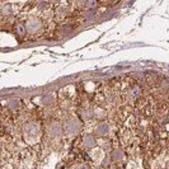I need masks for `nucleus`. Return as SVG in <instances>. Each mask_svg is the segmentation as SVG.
<instances>
[{
  "label": "nucleus",
  "mask_w": 169,
  "mask_h": 169,
  "mask_svg": "<svg viewBox=\"0 0 169 169\" xmlns=\"http://www.w3.org/2000/svg\"><path fill=\"white\" fill-rule=\"evenodd\" d=\"M80 130H81V122L79 118H75V117L67 118L64 122V125H62V131L66 132L67 135H75Z\"/></svg>",
  "instance_id": "obj_1"
},
{
  "label": "nucleus",
  "mask_w": 169,
  "mask_h": 169,
  "mask_svg": "<svg viewBox=\"0 0 169 169\" xmlns=\"http://www.w3.org/2000/svg\"><path fill=\"white\" fill-rule=\"evenodd\" d=\"M108 132H109V126H108V123L99 122V123L97 125V127H95V135L98 137H103L105 135H108Z\"/></svg>",
  "instance_id": "obj_6"
},
{
  "label": "nucleus",
  "mask_w": 169,
  "mask_h": 169,
  "mask_svg": "<svg viewBox=\"0 0 169 169\" xmlns=\"http://www.w3.org/2000/svg\"><path fill=\"white\" fill-rule=\"evenodd\" d=\"M102 147H103V150H105V151L111 150V149H112V144H111V141H104L103 145H102Z\"/></svg>",
  "instance_id": "obj_16"
},
{
  "label": "nucleus",
  "mask_w": 169,
  "mask_h": 169,
  "mask_svg": "<svg viewBox=\"0 0 169 169\" xmlns=\"http://www.w3.org/2000/svg\"><path fill=\"white\" fill-rule=\"evenodd\" d=\"M42 103H43V105H46V107H52V105L55 104L56 99L55 97L52 94H45L43 97H42Z\"/></svg>",
  "instance_id": "obj_7"
},
{
  "label": "nucleus",
  "mask_w": 169,
  "mask_h": 169,
  "mask_svg": "<svg viewBox=\"0 0 169 169\" xmlns=\"http://www.w3.org/2000/svg\"><path fill=\"white\" fill-rule=\"evenodd\" d=\"M76 169H89L88 165H79V167H76Z\"/></svg>",
  "instance_id": "obj_18"
},
{
  "label": "nucleus",
  "mask_w": 169,
  "mask_h": 169,
  "mask_svg": "<svg viewBox=\"0 0 169 169\" xmlns=\"http://www.w3.org/2000/svg\"><path fill=\"white\" fill-rule=\"evenodd\" d=\"M16 32H17V34L18 36H20V37H24V34L27 33V31H26V27H24V24H17V27H16Z\"/></svg>",
  "instance_id": "obj_13"
},
{
  "label": "nucleus",
  "mask_w": 169,
  "mask_h": 169,
  "mask_svg": "<svg viewBox=\"0 0 169 169\" xmlns=\"http://www.w3.org/2000/svg\"><path fill=\"white\" fill-rule=\"evenodd\" d=\"M24 133L27 137H36L40 133V126L36 122H28L24 127Z\"/></svg>",
  "instance_id": "obj_3"
},
{
  "label": "nucleus",
  "mask_w": 169,
  "mask_h": 169,
  "mask_svg": "<svg viewBox=\"0 0 169 169\" xmlns=\"http://www.w3.org/2000/svg\"><path fill=\"white\" fill-rule=\"evenodd\" d=\"M81 117H83V119H85V121H88V119H93L94 118L93 111L91 109H83L81 111Z\"/></svg>",
  "instance_id": "obj_11"
},
{
  "label": "nucleus",
  "mask_w": 169,
  "mask_h": 169,
  "mask_svg": "<svg viewBox=\"0 0 169 169\" xmlns=\"http://www.w3.org/2000/svg\"><path fill=\"white\" fill-rule=\"evenodd\" d=\"M85 5L88 6V8H94V6L98 5V3H97V2H87Z\"/></svg>",
  "instance_id": "obj_17"
},
{
  "label": "nucleus",
  "mask_w": 169,
  "mask_h": 169,
  "mask_svg": "<svg viewBox=\"0 0 169 169\" xmlns=\"http://www.w3.org/2000/svg\"><path fill=\"white\" fill-rule=\"evenodd\" d=\"M0 10H2V14H4V16H9V14H12V5L5 4V5H3V8Z\"/></svg>",
  "instance_id": "obj_14"
},
{
  "label": "nucleus",
  "mask_w": 169,
  "mask_h": 169,
  "mask_svg": "<svg viewBox=\"0 0 169 169\" xmlns=\"http://www.w3.org/2000/svg\"><path fill=\"white\" fill-rule=\"evenodd\" d=\"M93 169H103L102 167H95V168H93Z\"/></svg>",
  "instance_id": "obj_19"
},
{
  "label": "nucleus",
  "mask_w": 169,
  "mask_h": 169,
  "mask_svg": "<svg viewBox=\"0 0 169 169\" xmlns=\"http://www.w3.org/2000/svg\"><path fill=\"white\" fill-rule=\"evenodd\" d=\"M93 116L94 118L97 119H99V121H103V119L105 118V116H107V113H105V111L102 109V108H97L93 111Z\"/></svg>",
  "instance_id": "obj_9"
},
{
  "label": "nucleus",
  "mask_w": 169,
  "mask_h": 169,
  "mask_svg": "<svg viewBox=\"0 0 169 169\" xmlns=\"http://www.w3.org/2000/svg\"><path fill=\"white\" fill-rule=\"evenodd\" d=\"M123 158H125V154H123V151L122 150H119V149H116V150H113L112 151V158H111V160H113V161H122L123 160Z\"/></svg>",
  "instance_id": "obj_8"
},
{
  "label": "nucleus",
  "mask_w": 169,
  "mask_h": 169,
  "mask_svg": "<svg viewBox=\"0 0 169 169\" xmlns=\"http://www.w3.org/2000/svg\"><path fill=\"white\" fill-rule=\"evenodd\" d=\"M83 146L85 147V149H93V147H95L97 145V139L94 135H90V133H88V135H85L83 137Z\"/></svg>",
  "instance_id": "obj_5"
},
{
  "label": "nucleus",
  "mask_w": 169,
  "mask_h": 169,
  "mask_svg": "<svg viewBox=\"0 0 169 169\" xmlns=\"http://www.w3.org/2000/svg\"><path fill=\"white\" fill-rule=\"evenodd\" d=\"M19 107H20L19 99H10V101L8 102V108H9L10 111H17Z\"/></svg>",
  "instance_id": "obj_10"
},
{
  "label": "nucleus",
  "mask_w": 169,
  "mask_h": 169,
  "mask_svg": "<svg viewBox=\"0 0 169 169\" xmlns=\"http://www.w3.org/2000/svg\"><path fill=\"white\" fill-rule=\"evenodd\" d=\"M109 169H115V168H109Z\"/></svg>",
  "instance_id": "obj_20"
},
{
  "label": "nucleus",
  "mask_w": 169,
  "mask_h": 169,
  "mask_svg": "<svg viewBox=\"0 0 169 169\" xmlns=\"http://www.w3.org/2000/svg\"><path fill=\"white\" fill-rule=\"evenodd\" d=\"M26 31L28 33H37L38 31H41L42 28V20L40 18H31L27 20V23L24 24Z\"/></svg>",
  "instance_id": "obj_2"
},
{
  "label": "nucleus",
  "mask_w": 169,
  "mask_h": 169,
  "mask_svg": "<svg viewBox=\"0 0 169 169\" xmlns=\"http://www.w3.org/2000/svg\"><path fill=\"white\" fill-rule=\"evenodd\" d=\"M127 95H129L130 98H136V97H139V95H140V88H139V87H132V88L129 90Z\"/></svg>",
  "instance_id": "obj_12"
},
{
  "label": "nucleus",
  "mask_w": 169,
  "mask_h": 169,
  "mask_svg": "<svg viewBox=\"0 0 169 169\" xmlns=\"http://www.w3.org/2000/svg\"><path fill=\"white\" fill-rule=\"evenodd\" d=\"M109 165H111V158L105 157V158L103 159V161H102V168H108Z\"/></svg>",
  "instance_id": "obj_15"
},
{
  "label": "nucleus",
  "mask_w": 169,
  "mask_h": 169,
  "mask_svg": "<svg viewBox=\"0 0 169 169\" xmlns=\"http://www.w3.org/2000/svg\"><path fill=\"white\" fill-rule=\"evenodd\" d=\"M62 132H64L62 131V126L59 122H52L48 125V127H47V133H48V136H51V137H59V136H61Z\"/></svg>",
  "instance_id": "obj_4"
}]
</instances>
